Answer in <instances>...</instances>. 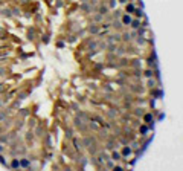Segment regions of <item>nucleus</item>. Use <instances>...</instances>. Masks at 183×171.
<instances>
[{
  "mask_svg": "<svg viewBox=\"0 0 183 171\" xmlns=\"http://www.w3.org/2000/svg\"><path fill=\"white\" fill-rule=\"evenodd\" d=\"M21 165H23V167H28V165H29V162H28V160H23V162H21Z\"/></svg>",
  "mask_w": 183,
  "mask_h": 171,
  "instance_id": "7ed1b4c3",
  "label": "nucleus"
},
{
  "mask_svg": "<svg viewBox=\"0 0 183 171\" xmlns=\"http://www.w3.org/2000/svg\"><path fill=\"white\" fill-rule=\"evenodd\" d=\"M127 9H128V11H133L134 6H133V5H128V8H127Z\"/></svg>",
  "mask_w": 183,
  "mask_h": 171,
  "instance_id": "20e7f679",
  "label": "nucleus"
},
{
  "mask_svg": "<svg viewBox=\"0 0 183 171\" xmlns=\"http://www.w3.org/2000/svg\"><path fill=\"white\" fill-rule=\"evenodd\" d=\"M122 2H127V0H122Z\"/></svg>",
  "mask_w": 183,
  "mask_h": 171,
  "instance_id": "39448f33",
  "label": "nucleus"
},
{
  "mask_svg": "<svg viewBox=\"0 0 183 171\" xmlns=\"http://www.w3.org/2000/svg\"><path fill=\"white\" fill-rule=\"evenodd\" d=\"M17 167H18V162L14 160V162H12V168H17Z\"/></svg>",
  "mask_w": 183,
  "mask_h": 171,
  "instance_id": "f03ea898",
  "label": "nucleus"
},
{
  "mask_svg": "<svg viewBox=\"0 0 183 171\" xmlns=\"http://www.w3.org/2000/svg\"><path fill=\"white\" fill-rule=\"evenodd\" d=\"M122 21H124L125 25H130V23H131V18H130V15H125V17L122 18Z\"/></svg>",
  "mask_w": 183,
  "mask_h": 171,
  "instance_id": "f257e3e1",
  "label": "nucleus"
}]
</instances>
